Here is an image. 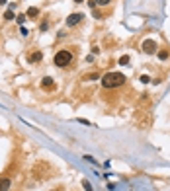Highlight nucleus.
<instances>
[{
    "label": "nucleus",
    "mask_w": 170,
    "mask_h": 191,
    "mask_svg": "<svg viewBox=\"0 0 170 191\" xmlns=\"http://www.w3.org/2000/svg\"><path fill=\"white\" fill-rule=\"evenodd\" d=\"M125 76L121 72H108V74H104L102 76V86L104 88H108V90H112V88H119V86H123L125 84Z\"/></svg>",
    "instance_id": "f257e3e1"
},
{
    "label": "nucleus",
    "mask_w": 170,
    "mask_h": 191,
    "mask_svg": "<svg viewBox=\"0 0 170 191\" xmlns=\"http://www.w3.org/2000/svg\"><path fill=\"white\" fill-rule=\"evenodd\" d=\"M72 59H74V55L70 53V51H67V49H61V51H57L55 57H53V65L59 68H67L70 63H72Z\"/></svg>",
    "instance_id": "f03ea898"
},
{
    "label": "nucleus",
    "mask_w": 170,
    "mask_h": 191,
    "mask_svg": "<svg viewBox=\"0 0 170 191\" xmlns=\"http://www.w3.org/2000/svg\"><path fill=\"white\" fill-rule=\"evenodd\" d=\"M82 20H84V16H82L80 12H76V14H70V16L67 18V25H68V27H74V25H78Z\"/></svg>",
    "instance_id": "7ed1b4c3"
},
{
    "label": "nucleus",
    "mask_w": 170,
    "mask_h": 191,
    "mask_svg": "<svg viewBox=\"0 0 170 191\" xmlns=\"http://www.w3.org/2000/svg\"><path fill=\"white\" fill-rule=\"evenodd\" d=\"M141 47H143V51H145L147 55H153V53L157 51V43H155V39H145Z\"/></svg>",
    "instance_id": "20e7f679"
},
{
    "label": "nucleus",
    "mask_w": 170,
    "mask_h": 191,
    "mask_svg": "<svg viewBox=\"0 0 170 191\" xmlns=\"http://www.w3.org/2000/svg\"><path fill=\"white\" fill-rule=\"evenodd\" d=\"M43 61V53L41 51H33L31 55H27V63L29 65H37V63H41Z\"/></svg>",
    "instance_id": "39448f33"
},
{
    "label": "nucleus",
    "mask_w": 170,
    "mask_h": 191,
    "mask_svg": "<svg viewBox=\"0 0 170 191\" xmlns=\"http://www.w3.org/2000/svg\"><path fill=\"white\" fill-rule=\"evenodd\" d=\"M12 187V181L8 178H0V191H8Z\"/></svg>",
    "instance_id": "423d86ee"
},
{
    "label": "nucleus",
    "mask_w": 170,
    "mask_h": 191,
    "mask_svg": "<svg viewBox=\"0 0 170 191\" xmlns=\"http://www.w3.org/2000/svg\"><path fill=\"white\" fill-rule=\"evenodd\" d=\"M53 86H55V82H53L51 76H45V78L41 80V88H53Z\"/></svg>",
    "instance_id": "0eeeda50"
},
{
    "label": "nucleus",
    "mask_w": 170,
    "mask_h": 191,
    "mask_svg": "<svg viewBox=\"0 0 170 191\" xmlns=\"http://www.w3.org/2000/svg\"><path fill=\"white\" fill-rule=\"evenodd\" d=\"M25 16H27V18H37V16H39V8H35V6H31V8H27V12H25Z\"/></svg>",
    "instance_id": "6e6552de"
},
{
    "label": "nucleus",
    "mask_w": 170,
    "mask_h": 191,
    "mask_svg": "<svg viewBox=\"0 0 170 191\" xmlns=\"http://www.w3.org/2000/svg\"><path fill=\"white\" fill-rule=\"evenodd\" d=\"M14 18H18V16L14 14V10H12V8H8V10L4 12V20H8V22H12Z\"/></svg>",
    "instance_id": "1a4fd4ad"
},
{
    "label": "nucleus",
    "mask_w": 170,
    "mask_h": 191,
    "mask_svg": "<svg viewBox=\"0 0 170 191\" xmlns=\"http://www.w3.org/2000/svg\"><path fill=\"white\" fill-rule=\"evenodd\" d=\"M168 57H170V51H168V49H160V51H159V59H160V61H166Z\"/></svg>",
    "instance_id": "9d476101"
},
{
    "label": "nucleus",
    "mask_w": 170,
    "mask_h": 191,
    "mask_svg": "<svg viewBox=\"0 0 170 191\" xmlns=\"http://www.w3.org/2000/svg\"><path fill=\"white\" fill-rule=\"evenodd\" d=\"M47 29H49V22H47V20H43V22L39 23V31H43V33H45Z\"/></svg>",
    "instance_id": "9b49d317"
},
{
    "label": "nucleus",
    "mask_w": 170,
    "mask_h": 191,
    "mask_svg": "<svg viewBox=\"0 0 170 191\" xmlns=\"http://www.w3.org/2000/svg\"><path fill=\"white\" fill-rule=\"evenodd\" d=\"M100 78V74H98V72H94V74H86V76H84V80H88V82H90V80H98Z\"/></svg>",
    "instance_id": "f8f14e48"
},
{
    "label": "nucleus",
    "mask_w": 170,
    "mask_h": 191,
    "mask_svg": "<svg viewBox=\"0 0 170 191\" xmlns=\"http://www.w3.org/2000/svg\"><path fill=\"white\" fill-rule=\"evenodd\" d=\"M129 61H131V59H129L127 55H123L121 59H119V65H121V67H125V65H129Z\"/></svg>",
    "instance_id": "ddd939ff"
},
{
    "label": "nucleus",
    "mask_w": 170,
    "mask_h": 191,
    "mask_svg": "<svg viewBox=\"0 0 170 191\" xmlns=\"http://www.w3.org/2000/svg\"><path fill=\"white\" fill-rule=\"evenodd\" d=\"M82 187H84L86 191H92V185H90V181H86V180L82 181Z\"/></svg>",
    "instance_id": "4468645a"
},
{
    "label": "nucleus",
    "mask_w": 170,
    "mask_h": 191,
    "mask_svg": "<svg viewBox=\"0 0 170 191\" xmlns=\"http://www.w3.org/2000/svg\"><path fill=\"white\" fill-rule=\"evenodd\" d=\"M141 82H143V84H149V82H151V76H147V74H143V76H141Z\"/></svg>",
    "instance_id": "2eb2a0df"
},
{
    "label": "nucleus",
    "mask_w": 170,
    "mask_h": 191,
    "mask_svg": "<svg viewBox=\"0 0 170 191\" xmlns=\"http://www.w3.org/2000/svg\"><path fill=\"white\" fill-rule=\"evenodd\" d=\"M110 2H112V0H96V4H98V6H108Z\"/></svg>",
    "instance_id": "dca6fc26"
},
{
    "label": "nucleus",
    "mask_w": 170,
    "mask_h": 191,
    "mask_svg": "<svg viewBox=\"0 0 170 191\" xmlns=\"http://www.w3.org/2000/svg\"><path fill=\"white\" fill-rule=\"evenodd\" d=\"M25 18H27V16H18L16 20H18V23H20V25H23V22H25Z\"/></svg>",
    "instance_id": "f3484780"
},
{
    "label": "nucleus",
    "mask_w": 170,
    "mask_h": 191,
    "mask_svg": "<svg viewBox=\"0 0 170 191\" xmlns=\"http://www.w3.org/2000/svg\"><path fill=\"white\" fill-rule=\"evenodd\" d=\"M84 160H86V162H90V164H96V160H94V158H92V156H88V154L84 156Z\"/></svg>",
    "instance_id": "a211bd4d"
},
{
    "label": "nucleus",
    "mask_w": 170,
    "mask_h": 191,
    "mask_svg": "<svg viewBox=\"0 0 170 191\" xmlns=\"http://www.w3.org/2000/svg\"><path fill=\"white\" fill-rule=\"evenodd\" d=\"M88 6H90L92 10H94V8H96V6H98V4H96V0H88Z\"/></svg>",
    "instance_id": "6ab92c4d"
},
{
    "label": "nucleus",
    "mask_w": 170,
    "mask_h": 191,
    "mask_svg": "<svg viewBox=\"0 0 170 191\" xmlns=\"http://www.w3.org/2000/svg\"><path fill=\"white\" fill-rule=\"evenodd\" d=\"M20 33H22L23 37H27V35H29V31H27V29H25V27H22V29H20Z\"/></svg>",
    "instance_id": "aec40b11"
},
{
    "label": "nucleus",
    "mask_w": 170,
    "mask_h": 191,
    "mask_svg": "<svg viewBox=\"0 0 170 191\" xmlns=\"http://www.w3.org/2000/svg\"><path fill=\"white\" fill-rule=\"evenodd\" d=\"M78 123H82V125H88V127H92V123H90V121H86V119H78Z\"/></svg>",
    "instance_id": "412c9836"
},
{
    "label": "nucleus",
    "mask_w": 170,
    "mask_h": 191,
    "mask_svg": "<svg viewBox=\"0 0 170 191\" xmlns=\"http://www.w3.org/2000/svg\"><path fill=\"white\" fill-rule=\"evenodd\" d=\"M6 2H8V0H0V6H2V4H6Z\"/></svg>",
    "instance_id": "4be33fe9"
},
{
    "label": "nucleus",
    "mask_w": 170,
    "mask_h": 191,
    "mask_svg": "<svg viewBox=\"0 0 170 191\" xmlns=\"http://www.w3.org/2000/svg\"><path fill=\"white\" fill-rule=\"evenodd\" d=\"M72 2H76V4H80V2H82V0H72Z\"/></svg>",
    "instance_id": "5701e85b"
},
{
    "label": "nucleus",
    "mask_w": 170,
    "mask_h": 191,
    "mask_svg": "<svg viewBox=\"0 0 170 191\" xmlns=\"http://www.w3.org/2000/svg\"><path fill=\"white\" fill-rule=\"evenodd\" d=\"M55 191H61V189H55Z\"/></svg>",
    "instance_id": "b1692460"
}]
</instances>
